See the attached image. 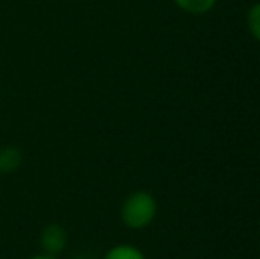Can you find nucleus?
I'll use <instances>...</instances> for the list:
<instances>
[{
  "instance_id": "obj_1",
  "label": "nucleus",
  "mask_w": 260,
  "mask_h": 259,
  "mask_svg": "<svg viewBox=\"0 0 260 259\" xmlns=\"http://www.w3.org/2000/svg\"><path fill=\"white\" fill-rule=\"evenodd\" d=\"M157 215V200L147 190H135L124 199L120 206V220L127 229L142 231L154 222Z\"/></svg>"
},
{
  "instance_id": "obj_2",
  "label": "nucleus",
  "mask_w": 260,
  "mask_h": 259,
  "mask_svg": "<svg viewBox=\"0 0 260 259\" xmlns=\"http://www.w3.org/2000/svg\"><path fill=\"white\" fill-rule=\"evenodd\" d=\"M39 245L43 252L58 256L68 247V231L58 224H50L39 235Z\"/></svg>"
},
{
  "instance_id": "obj_3",
  "label": "nucleus",
  "mask_w": 260,
  "mask_h": 259,
  "mask_svg": "<svg viewBox=\"0 0 260 259\" xmlns=\"http://www.w3.org/2000/svg\"><path fill=\"white\" fill-rule=\"evenodd\" d=\"M21 162H23V156L21 151L14 146H6V148L0 149V172L9 174L14 172L16 169H20Z\"/></svg>"
},
{
  "instance_id": "obj_4",
  "label": "nucleus",
  "mask_w": 260,
  "mask_h": 259,
  "mask_svg": "<svg viewBox=\"0 0 260 259\" xmlns=\"http://www.w3.org/2000/svg\"><path fill=\"white\" fill-rule=\"evenodd\" d=\"M216 2L218 0H174V4L179 9L188 14H193V16H202V14L211 13L214 9Z\"/></svg>"
},
{
  "instance_id": "obj_5",
  "label": "nucleus",
  "mask_w": 260,
  "mask_h": 259,
  "mask_svg": "<svg viewBox=\"0 0 260 259\" xmlns=\"http://www.w3.org/2000/svg\"><path fill=\"white\" fill-rule=\"evenodd\" d=\"M103 259H147V257L133 243H119V245L110 247Z\"/></svg>"
},
{
  "instance_id": "obj_6",
  "label": "nucleus",
  "mask_w": 260,
  "mask_h": 259,
  "mask_svg": "<svg viewBox=\"0 0 260 259\" xmlns=\"http://www.w3.org/2000/svg\"><path fill=\"white\" fill-rule=\"evenodd\" d=\"M246 27L251 38L260 43V2L253 4L246 13Z\"/></svg>"
},
{
  "instance_id": "obj_7",
  "label": "nucleus",
  "mask_w": 260,
  "mask_h": 259,
  "mask_svg": "<svg viewBox=\"0 0 260 259\" xmlns=\"http://www.w3.org/2000/svg\"><path fill=\"white\" fill-rule=\"evenodd\" d=\"M28 259H58V257L57 256H52V254L41 252V254H36V256H30Z\"/></svg>"
},
{
  "instance_id": "obj_8",
  "label": "nucleus",
  "mask_w": 260,
  "mask_h": 259,
  "mask_svg": "<svg viewBox=\"0 0 260 259\" xmlns=\"http://www.w3.org/2000/svg\"><path fill=\"white\" fill-rule=\"evenodd\" d=\"M0 176H2V172H0Z\"/></svg>"
}]
</instances>
